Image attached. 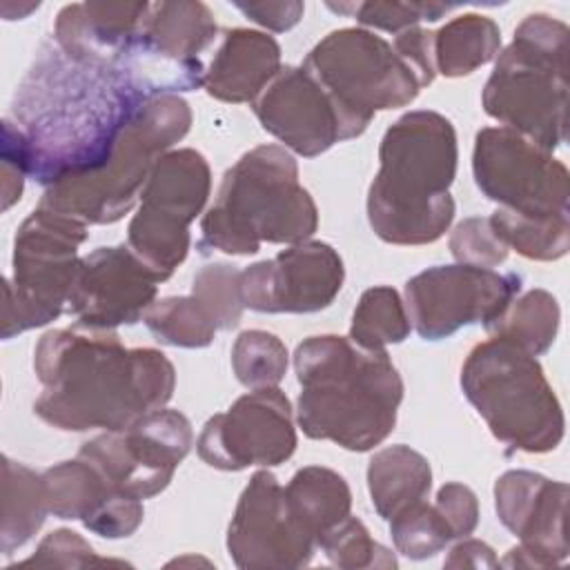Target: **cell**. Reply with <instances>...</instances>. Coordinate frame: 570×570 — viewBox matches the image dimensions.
Wrapping results in <instances>:
<instances>
[{
  "mask_svg": "<svg viewBox=\"0 0 570 570\" xmlns=\"http://www.w3.org/2000/svg\"><path fill=\"white\" fill-rule=\"evenodd\" d=\"M147 98L120 67L80 62L45 42L7 118L20 134L27 176L49 187L100 167Z\"/></svg>",
  "mask_w": 570,
  "mask_h": 570,
  "instance_id": "cell-1",
  "label": "cell"
},
{
  "mask_svg": "<svg viewBox=\"0 0 570 570\" xmlns=\"http://www.w3.org/2000/svg\"><path fill=\"white\" fill-rule=\"evenodd\" d=\"M42 394L33 414L62 432H114L169 403L171 361L154 347H125L116 330H49L33 350Z\"/></svg>",
  "mask_w": 570,
  "mask_h": 570,
  "instance_id": "cell-2",
  "label": "cell"
},
{
  "mask_svg": "<svg viewBox=\"0 0 570 570\" xmlns=\"http://www.w3.org/2000/svg\"><path fill=\"white\" fill-rule=\"evenodd\" d=\"M294 370L305 436L367 452L392 434L403 381L385 350H365L338 334L309 336L294 352Z\"/></svg>",
  "mask_w": 570,
  "mask_h": 570,
  "instance_id": "cell-3",
  "label": "cell"
},
{
  "mask_svg": "<svg viewBox=\"0 0 570 570\" xmlns=\"http://www.w3.org/2000/svg\"><path fill=\"white\" fill-rule=\"evenodd\" d=\"M454 125L439 111L403 114L381 138L379 171L367 189L372 232L390 245H428L454 220Z\"/></svg>",
  "mask_w": 570,
  "mask_h": 570,
  "instance_id": "cell-4",
  "label": "cell"
},
{
  "mask_svg": "<svg viewBox=\"0 0 570 570\" xmlns=\"http://www.w3.org/2000/svg\"><path fill=\"white\" fill-rule=\"evenodd\" d=\"M318 227V207L298 180V165L283 145H258L223 176L214 205L200 220V245L249 256L263 243L296 245Z\"/></svg>",
  "mask_w": 570,
  "mask_h": 570,
  "instance_id": "cell-5",
  "label": "cell"
},
{
  "mask_svg": "<svg viewBox=\"0 0 570 570\" xmlns=\"http://www.w3.org/2000/svg\"><path fill=\"white\" fill-rule=\"evenodd\" d=\"M568 38L566 22L548 13L525 16L494 58L481 96L490 118L550 154L566 142Z\"/></svg>",
  "mask_w": 570,
  "mask_h": 570,
  "instance_id": "cell-6",
  "label": "cell"
},
{
  "mask_svg": "<svg viewBox=\"0 0 570 570\" xmlns=\"http://www.w3.org/2000/svg\"><path fill=\"white\" fill-rule=\"evenodd\" d=\"M191 127L189 105L174 94L147 98L122 127L107 160L80 176L45 187L40 207L85 225L120 220L140 196L156 163Z\"/></svg>",
  "mask_w": 570,
  "mask_h": 570,
  "instance_id": "cell-7",
  "label": "cell"
},
{
  "mask_svg": "<svg viewBox=\"0 0 570 570\" xmlns=\"http://www.w3.org/2000/svg\"><path fill=\"white\" fill-rule=\"evenodd\" d=\"M461 390L508 452L543 454L563 441V407L537 356L519 345L497 336L474 345L461 367Z\"/></svg>",
  "mask_w": 570,
  "mask_h": 570,
  "instance_id": "cell-8",
  "label": "cell"
},
{
  "mask_svg": "<svg viewBox=\"0 0 570 570\" xmlns=\"http://www.w3.org/2000/svg\"><path fill=\"white\" fill-rule=\"evenodd\" d=\"M87 240V225L38 207L13 238V272L4 278L2 338L56 321L69 301Z\"/></svg>",
  "mask_w": 570,
  "mask_h": 570,
  "instance_id": "cell-9",
  "label": "cell"
},
{
  "mask_svg": "<svg viewBox=\"0 0 570 570\" xmlns=\"http://www.w3.org/2000/svg\"><path fill=\"white\" fill-rule=\"evenodd\" d=\"M301 67L336 100L358 134L376 111L405 107L421 91L392 45L370 29L345 27L327 33Z\"/></svg>",
  "mask_w": 570,
  "mask_h": 570,
  "instance_id": "cell-10",
  "label": "cell"
},
{
  "mask_svg": "<svg viewBox=\"0 0 570 570\" xmlns=\"http://www.w3.org/2000/svg\"><path fill=\"white\" fill-rule=\"evenodd\" d=\"M209 191V163L191 147L167 151L151 169L140 207L127 227V247L160 283L187 258L189 225L203 212Z\"/></svg>",
  "mask_w": 570,
  "mask_h": 570,
  "instance_id": "cell-11",
  "label": "cell"
},
{
  "mask_svg": "<svg viewBox=\"0 0 570 570\" xmlns=\"http://www.w3.org/2000/svg\"><path fill=\"white\" fill-rule=\"evenodd\" d=\"M474 183L499 207L528 214H570V174L550 151L508 127H483L472 149Z\"/></svg>",
  "mask_w": 570,
  "mask_h": 570,
  "instance_id": "cell-12",
  "label": "cell"
},
{
  "mask_svg": "<svg viewBox=\"0 0 570 570\" xmlns=\"http://www.w3.org/2000/svg\"><path fill=\"white\" fill-rule=\"evenodd\" d=\"M194 445L189 419L178 410H154L129 428L102 432L82 443L78 456L89 461L114 490L134 499L160 494Z\"/></svg>",
  "mask_w": 570,
  "mask_h": 570,
  "instance_id": "cell-13",
  "label": "cell"
},
{
  "mask_svg": "<svg viewBox=\"0 0 570 570\" xmlns=\"http://www.w3.org/2000/svg\"><path fill=\"white\" fill-rule=\"evenodd\" d=\"M521 292V276L474 265H434L405 283V309L425 341H441L461 327L497 321Z\"/></svg>",
  "mask_w": 570,
  "mask_h": 570,
  "instance_id": "cell-14",
  "label": "cell"
},
{
  "mask_svg": "<svg viewBox=\"0 0 570 570\" xmlns=\"http://www.w3.org/2000/svg\"><path fill=\"white\" fill-rule=\"evenodd\" d=\"M198 456L216 470L274 468L296 450V428L285 392L261 387L238 396L227 412L214 414L196 439Z\"/></svg>",
  "mask_w": 570,
  "mask_h": 570,
  "instance_id": "cell-15",
  "label": "cell"
},
{
  "mask_svg": "<svg viewBox=\"0 0 570 570\" xmlns=\"http://www.w3.org/2000/svg\"><path fill=\"white\" fill-rule=\"evenodd\" d=\"M345 281L338 252L323 240L289 245L240 272L243 305L263 314H309L332 305Z\"/></svg>",
  "mask_w": 570,
  "mask_h": 570,
  "instance_id": "cell-16",
  "label": "cell"
},
{
  "mask_svg": "<svg viewBox=\"0 0 570 570\" xmlns=\"http://www.w3.org/2000/svg\"><path fill=\"white\" fill-rule=\"evenodd\" d=\"M316 541L287 508L283 485L267 470L252 474L227 528V552L238 568H303Z\"/></svg>",
  "mask_w": 570,
  "mask_h": 570,
  "instance_id": "cell-17",
  "label": "cell"
},
{
  "mask_svg": "<svg viewBox=\"0 0 570 570\" xmlns=\"http://www.w3.org/2000/svg\"><path fill=\"white\" fill-rule=\"evenodd\" d=\"M252 109L267 134L303 158L321 156L336 142L361 136L336 100L303 67H281Z\"/></svg>",
  "mask_w": 570,
  "mask_h": 570,
  "instance_id": "cell-18",
  "label": "cell"
},
{
  "mask_svg": "<svg viewBox=\"0 0 570 570\" xmlns=\"http://www.w3.org/2000/svg\"><path fill=\"white\" fill-rule=\"evenodd\" d=\"M158 283L127 245L98 247L80 258L67 309L91 330L134 325L156 303Z\"/></svg>",
  "mask_w": 570,
  "mask_h": 570,
  "instance_id": "cell-19",
  "label": "cell"
},
{
  "mask_svg": "<svg viewBox=\"0 0 570 570\" xmlns=\"http://www.w3.org/2000/svg\"><path fill=\"white\" fill-rule=\"evenodd\" d=\"M566 503L568 485L532 470H508L494 483L499 521L548 568L568 559Z\"/></svg>",
  "mask_w": 570,
  "mask_h": 570,
  "instance_id": "cell-20",
  "label": "cell"
},
{
  "mask_svg": "<svg viewBox=\"0 0 570 570\" xmlns=\"http://www.w3.org/2000/svg\"><path fill=\"white\" fill-rule=\"evenodd\" d=\"M49 514L80 521L105 539L131 537L145 517L142 501L122 494L85 459L62 461L42 472Z\"/></svg>",
  "mask_w": 570,
  "mask_h": 570,
  "instance_id": "cell-21",
  "label": "cell"
},
{
  "mask_svg": "<svg viewBox=\"0 0 570 570\" xmlns=\"http://www.w3.org/2000/svg\"><path fill=\"white\" fill-rule=\"evenodd\" d=\"M149 2H73L58 11L53 42L73 60L118 67Z\"/></svg>",
  "mask_w": 570,
  "mask_h": 570,
  "instance_id": "cell-22",
  "label": "cell"
},
{
  "mask_svg": "<svg viewBox=\"0 0 570 570\" xmlns=\"http://www.w3.org/2000/svg\"><path fill=\"white\" fill-rule=\"evenodd\" d=\"M281 71L278 42L256 29H229L223 36L209 69L205 91L220 102H254Z\"/></svg>",
  "mask_w": 570,
  "mask_h": 570,
  "instance_id": "cell-23",
  "label": "cell"
},
{
  "mask_svg": "<svg viewBox=\"0 0 570 570\" xmlns=\"http://www.w3.org/2000/svg\"><path fill=\"white\" fill-rule=\"evenodd\" d=\"M432 488L428 459L410 445L396 443L372 454L367 463V490L376 514L385 521L405 508L425 501Z\"/></svg>",
  "mask_w": 570,
  "mask_h": 570,
  "instance_id": "cell-24",
  "label": "cell"
},
{
  "mask_svg": "<svg viewBox=\"0 0 570 570\" xmlns=\"http://www.w3.org/2000/svg\"><path fill=\"white\" fill-rule=\"evenodd\" d=\"M283 492L289 512L316 546L334 525L350 517L352 510L347 481L323 465H305L296 470Z\"/></svg>",
  "mask_w": 570,
  "mask_h": 570,
  "instance_id": "cell-25",
  "label": "cell"
},
{
  "mask_svg": "<svg viewBox=\"0 0 570 570\" xmlns=\"http://www.w3.org/2000/svg\"><path fill=\"white\" fill-rule=\"evenodd\" d=\"M499 49V24L481 13H463L434 31V69L445 78H461L492 62Z\"/></svg>",
  "mask_w": 570,
  "mask_h": 570,
  "instance_id": "cell-26",
  "label": "cell"
},
{
  "mask_svg": "<svg viewBox=\"0 0 570 570\" xmlns=\"http://www.w3.org/2000/svg\"><path fill=\"white\" fill-rule=\"evenodd\" d=\"M49 514L42 474L4 456L2 459V523L0 548L9 557L22 548Z\"/></svg>",
  "mask_w": 570,
  "mask_h": 570,
  "instance_id": "cell-27",
  "label": "cell"
},
{
  "mask_svg": "<svg viewBox=\"0 0 570 570\" xmlns=\"http://www.w3.org/2000/svg\"><path fill=\"white\" fill-rule=\"evenodd\" d=\"M561 309L557 298L537 287L525 294H517L505 312L492 321L485 330L490 336L510 341L532 356L548 352L557 338Z\"/></svg>",
  "mask_w": 570,
  "mask_h": 570,
  "instance_id": "cell-28",
  "label": "cell"
},
{
  "mask_svg": "<svg viewBox=\"0 0 570 570\" xmlns=\"http://www.w3.org/2000/svg\"><path fill=\"white\" fill-rule=\"evenodd\" d=\"M490 223L505 247L523 258L559 261L570 249V214L528 216L497 207Z\"/></svg>",
  "mask_w": 570,
  "mask_h": 570,
  "instance_id": "cell-29",
  "label": "cell"
},
{
  "mask_svg": "<svg viewBox=\"0 0 570 570\" xmlns=\"http://www.w3.org/2000/svg\"><path fill=\"white\" fill-rule=\"evenodd\" d=\"M412 323L403 298L390 285H376L361 294L350 325V341L365 350H385L410 336Z\"/></svg>",
  "mask_w": 570,
  "mask_h": 570,
  "instance_id": "cell-30",
  "label": "cell"
},
{
  "mask_svg": "<svg viewBox=\"0 0 570 570\" xmlns=\"http://www.w3.org/2000/svg\"><path fill=\"white\" fill-rule=\"evenodd\" d=\"M156 341L174 347H207L218 327L205 305L194 296H167L142 316Z\"/></svg>",
  "mask_w": 570,
  "mask_h": 570,
  "instance_id": "cell-31",
  "label": "cell"
},
{
  "mask_svg": "<svg viewBox=\"0 0 570 570\" xmlns=\"http://www.w3.org/2000/svg\"><path fill=\"white\" fill-rule=\"evenodd\" d=\"M285 343L265 330H245L232 347V370L249 390L276 387L287 374Z\"/></svg>",
  "mask_w": 570,
  "mask_h": 570,
  "instance_id": "cell-32",
  "label": "cell"
},
{
  "mask_svg": "<svg viewBox=\"0 0 570 570\" xmlns=\"http://www.w3.org/2000/svg\"><path fill=\"white\" fill-rule=\"evenodd\" d=\"M390 534L396 552L407 559L423 561L445 550L450 541H454L445 519L439 514L434 503L419 501L390 521Z\"/></svg>",
  "mask_w": 570,
  "mask_h": 570,
  "instance_id": "cell-33",
  "label": "cell"
},
{
  "mask_svg": "<svg viewBox=\"0 0 570 570\" xmlns=\"http://www.w3.org/2000/svg\"><path fill=\"white\" fill-rule=\"evenodd\" d=\"M318 548L336 568H396L394 554L385 546L374 541L365 523L352 514L345 517L338 525H334L318 541Z\"/></svg>",
  "mask_w": 570,
  "mask_h": 570,
  "instance_id": "cell-34",
  "label": "cell"
},
{
  "mask_svg": "<svg viewBox=\"0 0 570 570\" xmlns=\"http://www.w3.org/2000/svg\"><path fill=\"white\" fill-rule=\"evenodd\" d=\"M461 4L445 2H327V9L354 18L363 27L401 33L419 27L421 20L434 22Z\"/></svg>",
  "mask_w": 570,
  "mask_h": 570,
  "instance_id": "cell-35",
  "label": "cell"
},
{
  "mask_svg": "<svg viewBox=\"0 0 570 570\" xmlns=\"http://www.w3.org/2000/svg\"><path fill=\"white\" fill-rule=\"evenodd\" d=\"M191 294L205 305L218 330H234L243 316L240 272L227 263H212L196 272Z\"/></svg>",
  "mask_w": 570,
  "mask_h": 570,
  "instance_id": "cell-36",
  "label": "cell"
},
{
  "mask_svg": "<svg viewBox=\"0 0 570 570\" xmlns=\"http://www.w3.org/2000/svg\"><path fill=\"white\" fill-rule=\"evenodd\" d=\"M450 252L456 263L494 269L508 258L505 243L497 236L490 218L472 216L461 220L450 234Z\"/></svg>",
  "mask_w": 570,
  "mask_h": 570,
  "instance_id": "cell-37",
  "label": "cell"
},
{
  "mask_svg": "<svg viewBox=\"0 0 570 570\" xmlns=\"http://www.w3.org/2000/svg\"><path fill=\"white\" fill-rule=\"evenodd\" d=\"M125 566V561L102 559L96 550L78 534L67 528H58L49 532L36 548V552L20 561V566H38V568H87V566Z\"/></svg>",
  "mask_w": 570,
  "mask_h": 570,
  "instance_id": "cell-38",
  "label": "cell"
},
{
  "mask_svg": "<svg viewBox=\"0 0 570 570\" xmlns=\"http://www.w3.org/2000/svg\"><path fill=\"white\" fill-rule=\"evenodd\" d=\"M434 508L445 519L454 539H463L472 534L479 525V501L476 494L456 481L443 483L436 492Z\"/></svg>",
  "mask_w": 570,
  "mask_h": 570,
  "instance_id": "cell-39",
  "label": "cell"
},
{
  "mask_svg": "<svg viewBox=\"0 0 570 570\" xmlns=\"http://www.w3.org/2000/svg\"><path fill=\"white\" fill-rule=\"evenodd\" d=\"M432 40H434V31H428L423 27H410V29L396 33V38L392 42V49L414 73L421 89L432 85L436 78Z\"/></svg>",
  "mask_w": 570,
  "mask_h": 570,
  "instance_id": "cell-40",
  "label": "cell"
},
{
  "mask_svg": "<svg viewBox=\"0 0 570 570\" xmlns=\"http://www.w3.org/2000/svg\"><path fill=\"white\" fill-rule=\"evenodd\" d=\"M2 209L7 212L13 203L20 200L22 187H24V156H22V145H20V134L13 127L11 120H2Z\"/></svg>",
  "mask_w": 570,
  "mask_h": 570,
  "instance_id": "cell-41",
  "label": "cell"
},
{
  "mask_svg": "<svg viewBox=\"0 0 570 570\" xmlns=\"http://www.w3.org/2000/svg\"><path fill=\"white\" fill-rule=\"evenodd\" d=\"M234 7L247 16L252 22L283 33L289 31L292 27L298 24V20L303 18L305 4L296 2V0H278V2H234Z\"/></svg>",
  "mask_w": 570,
  "mask_h": 570,
  "instance_id": "cell-42",
  "label": "cell"
},
{
  "mask_svg": "<svg viewBox=\"0 0 570 570\" xmlns=\"http://www.w3.org/2000/svg\"><path fill=\"white\" fill-rule=\"evenodd\" d=\"M445 568H497L499 559L494 554V550L479 539H468L463 537L448 554V559L443 561Z\"/></svg>",
  "mask_w": 570,
  "mask_h": 570,
  "instance_id": "cell-43",
  "label": "cell"
}]
</instances>
